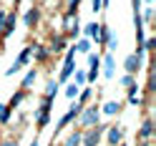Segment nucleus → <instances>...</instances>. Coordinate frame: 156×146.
Listing matches in <instances>:
<instances>
[{"instance_id": "nucleus-10", "label": "nucleus", "mask_w": 156, "mask_h": 146, "mask_svg": "<svg viewBox=\"0 0 156 146\" xmlns=\"http://www.w3.org/2000/svg\"><path fill=\"white\" fill-rule=\"evenodd\" d=\"M15 23H18V13L13 10V13H8V18H5V28H3V33H0V35L8 38V35L15 30Z\"/></svg>"}, {"instance_id": "nucleus-27", "label": "nucleus", "mask_w": 156, "mask_h": 146, "mask_svg": "<svg viewBox=\"0 0 156 146\" xmlns=\"http://www.w3.org/2000/svg\"><path fill=\"white\" fill-rule=\"evenodd\" d=\"M91 5H93V8H91V10H93V13H101V10H103V3H101V0H93V3H91Z\"/></svg>"}, {"instance_id": "nucleus-36", "label": "nucleus", "mask_w": 156, "mask_h": 146, "mask_svg": "<svg viewBox=\"0 0 156 146\" xmlns=\"http://www.w3.org/2000/svg\"><path fill=\"white\" fill-rule=\"evenodd\" d=\"M15 3H18V0H15Z\"/></svg>"}, {"instance_id": "nucleus-15", "label": "nucleus", "mask_w": 156, "mask_h": 146, "mask_svg": "<svg viewBox=\"0 0 156 146\" xmlns=\"http://www.w3.org/2000/svg\"><path fill=\"white\" fill-rule=\"evenodd\" d=\"M30 53H35V61H45V58L51 55L45 45H30Z\"/></svg>"}, {"instance_id": "nucleus-24", "label": "nucleus", "mask_w": 156, "mask_h": 146, "mask_svg": "<svg viewBox=\"0 0 156 146\" xmlns=\"http://www.w3.org/2000/svg\"><path fill=\"white\" fill-rule=\"evenodd\" d=\"M55 93H58V83H48V91H45V96H48V98H55Z\"/></svg>"}, {"instance_id": "nucleus-21", "label": "nucleus", "mask_w": 156, "mask_h": 146, "mask_svg": "<svg viewBox=\"0 0 156 146\" xmlns=\"http://www.w3.org/2000/svg\"><path fill=\"white\" fill-rule=\"evenodd\" d=\"M25 93H28V91H23V88H20V91H18V93L13 96V98H10V103H5V106H8V109H10V111H13V109H15V106H18V103H20V101L25 98Z\"/></svg>"}, {"instance_id": "nucleus-16", "label": "nucleus", "mask_w": 156, "mask_h": 146, "mask_svg": "<svg viewBox=\"0 0 156 146\" xmlns=\"http://www.w3.org/2000/svg\"><path fill=\"white\" fill-rule=\"evenodd\" d=\"M129 103H131V106H139V103H141L139 86H136V83H133V86H129Z\"/></svg>"}, {"instance_id": "nucleus-14", "label": "nucleus", "mask_w": 156, "mask_h": 146, "mask_svg": "<svg viewBox=\"0 0 156 146\" xmlns=\"http://www.w3.org/2000/svg\"><path fill=\"white\" fill-rule=\"evenodd\" d=\"M63 48H66V38H63V35H58V38H53L51 48H48V53H61Z\"/></svg>"}, {"instance_id": "nucleus-30", "label": "nucleus", "mask_w": 156, "mask_h": 146, "mask_svg": "<svg viewBox=\"0 0 156 146\" xmlns=\"http://www.w3.org/2000/svg\"><path fill=\"white\" fill-rule=\"evenodd\" d=\"M106 45H108V51H116V48H119V41H116V38H111Z\"/></svg>"}, {"instance_id": "nucleus-4", "label": "nucleus", "mask_w": 156, "mask_h": 146, "mask_svg": "<svg viewBox=\"0 0 156 146\" xmlns=\"http://www.w3.org/2000/svg\"><path fill=\"white\" fill-rule=\"evenodd\" d=\"M73 61H76V51L71 48V51L66 53V63H63V68H61V73H58V83H66V81L73 76V71H76V68H73Z\"/></svg>"}, {"instance_id": "nucleus-34", "label": "nucleus", "mask_w": 156, "mask_h": 146, "mask_svg": "<svg viewBox=\"0 0 156 146\" xmlns=\"http://www.w3.org/2000/svg\"><path fill=\"white\" fill-rule=\"evenodd\" d=\"M119 146H126V144H119Z\"/></svg>"}, {"instance_id": "nucleus-35", "label": "nucleus", "mask_w": 156, "mask_h": 146, "mask_svg": "<svg viewBox=\"0 0 156 146\" xmlns=\"http://www.w3.org/2000/svg\"><path fill=\"white\" fill-rule=\"evenodd\" d=\"M0 48H3V43H0Z\"/></svg>"}, {"instance_id": "nucleus-9", "label": "nucleus", "mask_w": 156, "mask_h": 146, "mask_svg": "<svg viewBox=\"0 0 156 146\" xmlns=\"http://www.w3.org/2000/svg\"><path fill=\"white\" fill-rule=\"evenodd\" d=\"M38 20H41V10H38V8H30V10L25 13V18H23L25 28H35V25H38Z\"/></svg>"}, {"instance_id": "nucleus-29", "label": "nucleus", "mask_w": 156, "mask_h": 146, "mask_svg": "<svg viewBox=\"0 0 156 146\" xmlns=\"http://www.w3.org/2000/svg\"><path fill=\"white\" fill-rule=\"evenodd\" d=\"M151 18H154V10H151V8H146V13H144V20H146V23H151Z\"/></svg>"}, {"instance_id": "nucleus-11", "label": "nucleus", "mask_w": 156, "mask_h": 146, "mask_svg": "<svg viewBox=\"0 0 156 146\" xmlns=\"http://www.w3.org/2000/svg\"><path fill=\"white\" fill-rule=\"evenodd\" d=\"M139 136H141L144 141H149L151 136H154V121H151V119H146V121L141 123V129H139Z\"/></svg>"}, {"instance_id": "nucleus-18", "label": "nucleus", "mask_w": 156, "mask_h": 146, "mask_svg": "<svg viewBox=\"0 0 156 146\" xmlns=\"http://www.w3.org/2000/svg\"><path fill=\"white\" fill-rule=\"evenodd\" d=\"M98 30H101V23H88V25H86V35H88V38H96V41H98Z\"/></svg>"}, {"instance_id": "nucleus-32", "label": "nucleus", "mask_w": 156, "mask_h": 146, "mask_svg": "<svg viewBox=\"0 0 156 146\" xmlns=\"http://www.w3.org/2000/svg\"><path fill=\"white\" fill-rule=\"evenodd\" d=\"M30 146H41V144H38V141H33V144H30Z\"/></svg>"}, {"instance_id": "nucleus-23", "label": "nucleus", "mask_w": 156, "mask_h": 146, "mask_svg": "<svg viewBox=\"0 0 156 146\" xmlns=\"http://www.w3.org/2000/svg\"><path fill=\"white\" fill-rule=\"evenodd\" d=\"M10 109H8V106L5 103H0V123H8V119H10Z\"/></svg>"}, {"instance_id": "nucleus-22", "label": "nucleus", "mask_w": 156, "mask_h": 146, "mask_svg": "<svg viewBox=\"0 0 156 146\" xmlns=\"http://www.w3.org/2000/svg\"><path fill=\"white\" fill-rule=\"evenodd\" d=\"M73 83L78 86V88H83V86L88 83V81H86V71H76V78H73Z\"/></svg>"}, {"instance_id": "nucleus-33", "label": "nucleus", "mask_w": 156, "mask_h": 146, "mask_svg": "<svg viewBox=\"0 0 156 146\" xmlns=\"http://www.w3.org/2000/svg\"><path fill=\"white\" fill-rule=\"evenodd\" d=\"M141 146H149V141H144V144H141Z\"/></svg>"}, {"instance_id": "nucleus-2", "label": "nucleus", "mask_w": 156, "mask_h": 146, "mask_svg": "<svg viewBox=\"0 0 156 146\" xmlns=\"http://www.w3.org/2000/svg\"><path fill=\"white\" fill-rule=\"evenodd\" d=\"M101 119V111L98 106H83V111L78 113V123L83 126V129H91V126H96Z\"/></svg>"}, {"instance_id": "nucleus-13", "label": "nucleus", "mask_w": 156, "mask_h": 146, "mask_svg": "<svg viewBox=\"0 0 156 146\" xmlns=\"http://www.w3.org/2000/svg\"><path fill=\"white\" fill-rule=\"evenodd\" d=\"M63 146H81V129H73L71 134H68V139Z\"/></svg>"}, {"instance_id": "nucleus-26", "label": "nucleus", "mask_w": 156, "mask_h": 146, "mask_svg": "<svg viewBox=\"0 0 156 146\" xmlns=\"http://www.w3.org/2000/svg\"><path fill=\"white\" fill-rule=\"evenodd\" d=\"M133 83H136V78H133V76H129V73L121 78V86H126V88H129V86H133Z\"/></svg>"}, {"instance_id": "nucleus-31", "label": "nucleus", "mask_w": 156, "mask_h": 146, "mask_svg": "<svg viewBox=\"0 0 156 146\" xmlns=\"http://www.w3.org/2000/svg\"><path fill=\"white\" fill-rule=\"evenodd\" d=\"M0 146H18V141H15V139H5Z\"/></svg>"}, {"instance_id": "nucleus-7", "label": "nucleus", "mask_w": 156, "mask_h": 146, "mask_svg": "<svg viewBox=\"0 0 156 146\" xmlns=\"http://www.w3.org/2000/svg\"><path fill=\"white\" fill-rule=\"evenodd\" d=\"M123 68H126V73H129V76L139 73V71H141V55L131 53V55H129V58H126V61H123Z\"/></svg>"}, {"instance_id": "nucleus-17", "label": "nucleus", "mask_w": 156, "mask_h": 146, "mask_svg": "<svg viewBox=\"0 0 156 146\" xmlns=\"http://www.w3.org/2000/svg\"><path fill=\"white\" fill-rule=\"evenodd\" d=\"M103 113H106V116H116V113H121V103H119V101H108V103L103 106Z\"/></svg>"}, {"instance_id": "nucleus-3", "label": "nucleus", "mask_w": 156, "mask_h": 146, "mask_svg": "<svg viewBox=\"0 0 156 146\" xmlns=\"http://www.w3.org/2000/svg\"><path fill=\"white\" fill-rule=\"evenodd\" d=\"M81 111H83V106L78 103V101H76V103H71V109H68V111L61 116V121H58V126H55V134H61V129H66V126L71 123L73 119H78V113H81Z\"/></svg>"}, {"instance_id": "nucleus-19", "label": "nucleus", "mask_w": 156, "mask_h": 146, "mask_svg": "<svg viewBox=\"0 0 156 146\" xmlns=\"http://www.w3.org/2000/svg\"><path fill=\"white\" fill-rule=\"evenodd\" d=\"M73 51H76V53H91V41H88V38H83V41H78Z\"/></svg>"}, {"instance_id": "nucleus-8", "label": "nucleus", "mask_w": 156, "mask_h": 146, "mask_svg": "<svg viewBox=\"0 0 156 146\" xmlns=\"http://www.w3.org/2000/svg\"><path fill=\"white\" fill-rule=\"evenodd\" d=\"M88 63H91V71L86 73V81H96L98 78V68H101V55H93V53H88Z\"/></svg>"}, {"instance_id": "nucleus-5", "label": "nucleus", "mask_w": 156, "mask_h": 146, "mask_svg": "<svg viewBox=\"0 0 156 146\" xmlns=\"http://www.w3.org/2000/svg\"><path fill=\"white\" fill-rule=\"evenodd\" d=\"M28 61H30V48H23V51H20V55L15 58V63L5 71V76H15V73H20L23 68H25V63H28Z\"/></svg>"}, {"instance_id": "nucleus-25", "label": "nucleus", "mask_w": 156, "mask_h": 146, "mask_svg": "<svg viewBox=\"0 0 156 146\" xmlns=\"http://www.w3.org/2000/svg\"><path fill=\"white\" fill-rule=\"evenodd\" d=\"M78 91H81V88H78L76 83H71V86L66 88V96H68V98H76V96H78Z\"/></svg>"}, {"instance_id": "nucleus-28", "label": "nucleus", "mask_w": 156, "mask_h": 146, "mask_svg": "<svg viewBox=\"0 0 156 146\" xmlns=\"http://www.w3.org/2000/svg\"><path fill=\"white\" fill-rule=\"evenodd\" d=\"M5 18H8V13L0 10V33H3V28H5Z\"/></svg>"}, {"instance_id": "nucleus-6", "label": "nucleus", "mask_w": 156, "mask_h": 146, "mask_svg": "<svg viewBox=\"0 0 156 146\" xmlns=\"http://www.w3.org/2000/svg\"><path fill=\"white\" fill-rule=\"evenodd\" d=\"M106 139H108V146L123 144V129L121 126H108V129H106Z\"/></svg>"}, {"instance_id": "nucleus-12", "label": "nucleus", "mask_w": 156, "mask_h": 146, "mask_svg": "<svg viewBox=\"0 0 156 146\" xmlns=\"http://www.w3.org/2000/svg\"><path fill=\"white\" fill-rule=\"evenodd\" d=\"M35 78H38V71H35V68H30V71L25 73V78H23V83H20V88H23V91H28V88H30V86L35 83Z\"/></svg>"}, {"instance_id": "nucleus-1", "label": "nucleus", "mask_w": 156, "mask_h": 146, "mask_svg": "<svg viewBox=\"0 0 156 146\" xmlns=\"http://www.w3.org/2000/svg\"><path fill=\"white\" fill-rule=\"evenodd\" d=\"M106 129H108V126L96 123V126H91V129L81 131V146H98L101 144V136L106 134Z\"/></svg>"}, {"instance_id": "nucleus-20", "label": "nucleus", "mask_w": 156, "mask_h": 146, "mask_svg": "<svg viewBox=\"0 0 156 146\" xmlns=\"http://www.w3.org/2000/svg\"><path fill=\"white\" fill-rule=\"evenodd\" d=\"M113 66H116V63H113V55H106V58H103V73L108 76V78L113 76Z\"/></svg>"}]
</instances>
